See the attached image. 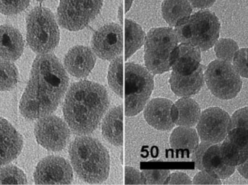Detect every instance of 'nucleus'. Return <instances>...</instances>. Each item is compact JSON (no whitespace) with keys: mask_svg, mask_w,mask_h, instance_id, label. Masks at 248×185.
I'll return each instance as SVG.
<instances>
[{"mask_svg":"<svg viewBox=\"0 0 248 185\" xmlns=\"http://www.w3.org/2000/svg\"><path fill=\"white\" fill-rule=\"evenodd\" d=\"M239 50L238 44L231 39H221L217 41L214 47L216 55L220 60L231 63L234 55Z\"/></svg>","mask_w":248,"mask_h":185,"instance_id":"nucleus-29","label":"nucleus"},{"mask_svg":"<svg viewBox=\"0 0 248 185\" xmlns=\"http://www.w3.org/2000/svg\"><path fill=\"white\" fill-rule=\"evenodd\" d=\"M192 12L189 0H164L162 3V14L170 27H176L179 22L189 17Z\"/></svg>","mask_w":248,"mask_h":185,"instance_id":"nucleus-25","label":"nucleus"},{"mask_svg":"<svg viewBox=\"0 0 248 185\" xmlns=\"http://www.w3.org/2000/svg\"><path fill=\"white\" fill-rule=\"evenodd\" d=\"M68 84L66 71L55 55L49 53L36 57L20 100V113L29 119L50 114L61 103Z\"/></svg>","mask_w":248,"mask_h":185,"instance_id":"nucleus-1","label":"nucleus"},{"mask_svg":"<svg viewBox=\"0 0 248 185\" xmlns=\"http://www.w3.org/2000/svg\"><path fill=\"white\" fill-rule=\"evenodd\" d=\"M33 177L36 185H69L72 183L74 174L67 160L50 156L38 164Z\"/></svg>","mask_w":248,"mask_h":185,"instance_id":"nucleus-13","label":"nucleus"},{"mask_svg":"<svg viewBox=\"0 0 248 185\" xmlns=\"http://www.w3.org/2000/svg\"><path fill=\"white\" fill-rule=\"evenodd\" d=\"M233 67L240 76L248 78V48L239 49L233 58Z\"/></svg>","mask_w":248,"mask_h":185,"instance_id":"nucleus-33","label":"nucleus"},{"mask_svg":"<svg viewBox=\"0 0 248 185\" xmlns=\"http://www.w3.org/2000/svg\"><path fill=\"white\" fill-rule=\"evenodd\" d=\"M179 41L171 28H152L144 41V62L153 75L169 72Z\"/></svg>","mask_w":248,"mask_h":185,"instance_id":"nucleus-5","label":"nucleus"},{"mask_svg":"<svg viewBox=\"0 0 248 185\" xmlns=\"http://www.w3.org/2000/svg\"><path fill=\"white\" fill-rule=\"evenodd\" d=\"M237 170L244 178L248 180V158L244 163L237 166Z\"/></svg>","mask_w":248,"mask_h":185,"instance_id":"nucleus-40","label":"nucleus"},{"mask_svg":"<svg viewBox=\"0 0 248 185\" xmlns=\"http://www.w3.org/2000/svg\"><path fill=\"white\" fill-rule=\"evenodd\" d=\"M134 0H125V12H128L131 8V4H132Z\"/></svg>","mask_w":248,"mask_h":185,"instance_id":"nucleus-41","label":"nucleus"},{"mask_svg":"<svg viewBox=\"0 0 248 185\" xmlns=\"http://www.w3.org/2000/svg\"><path fill=\"white\" fill-rule=\"evenodd\" d=\"M145 33L140 25L131 20L125 22V57L128 59L141 48L145 41Z\"/></svg>","mask_w":248,"mask_h":185,"instance_id":"nucleus-26","label":"nucleus"},{"mask_svg":"<svg viewBox=\"0 0 248 185\" xmlns=\"http://www.w3.org/2000/svg\"><path fill=\"white\" fill-rule=\"evenodd\" d=\"M36 141L48 151L58 152L65 148L71 137V129L62 119L54 115L41 118L34 129Z\"/></svg>","mask_w":248,"mask_h":185,"instance_id":"nucleus-10","label":"nucleus"},{"mask_svg":"<svg viewBox=\"0 0 248 185\" xmlns=\"http://www.w3.org/2000/svg\"><path fill=\"white\" fill-rule=\"evenodd\" d=\"M110 105L108 93L103 85L90 81L74 83L64 100L65 122L76 135L93 133Z\"/></svg>","mask_w":248,"mask_h":185,"instance_id":"nucleus-2","label":"nucleus"},{"mask_svg":"<svg viewBox=\"0 0 248 185\" xmlns=\"http://www.w3.org/2000/svg\"><path fill=\"white\" fill-rule=\"evenodd\" d=\"M26 23V39L33 52L45 55L55 50L60 42V30L50 10L35 7L28 14Z\"/></svg>","mask_w":248,"mask_h":185,"instance_id":"nucleus-6","label":"nucleus"},{"mask_svg":"<svg viewBox=\"0 0 248 185\" xmlns=\"http://www.w3.org/2000/svg\"><path fill=\"white\" fill-rule=\"evenodd\" d=\"M37 1H45V0H37Z\"/></svg>","mask_w":248,"mask_h":185,"instance_id":"nucleus-43","label":"nucleus"},{"mask_svg":"<svg viewBox=\"0 0 248 185\" xmlns=\"http://www.w3.org/2000/svg\"><path fill=\"white\" fill-rule=\"evenodd\" d=\"M236 128H243L248 130V107L242 108L233 114L230 129Z\"/></svg>","mask_w":248,"mask_h":185,"instance_id":"nucleus-34","label":"nucleus"},{"mask_svg":"<svg viewBox=\"0 0 248 185\" xmlns=\"http://www.w3.org/2000/svg\"><path fill=\"white\" fill-rule=\"evenodd\" d=\"M123 57H118L109 66L108 81L110 88L121 98L124 96Z\"/></svg>","mask_w":248,"mask_h":185,"instance_id":"nucleus-27","label":"nucleus"},{"mask_svg":"<svg viewBox=\"0 0 248 185\" xmlns=\"http://www.w3.org/2000/svg\"><path fill=\"white\" fill-rule=\"evenodd\" d=\"M217 0H189L192 6L195 8L205 9L211 7Z\"/></svg>","mask_w":248,"mask_h":185,"instance_id":"nucleus-39","label":"nucleus"},{"mask_svg":"<svg viewBox=\"0 0 248 185\" xmlns=\"http://www.w3.org/2000/svg\"><path fill=\"white\" fill-rule=\"evenodd\" d=\"M97 58L88 46H75L71 48L64 59L65 69L72 76L83 78L88 76L94 68Z\"/></svg>","mask_w":248,"mask_h":185,"instance_id":"nucleus-15","label":"nucleus"},{"mask_svg":"<svg viewBox=\"0 0 248 185\" xmlns=\"http://www.w3.org/2000/svg\"><path fill=\"white\" fill-rule=\"evenodd\" d=\"M192 184L195 185H202V184H221V182L220 181V179L215 178L210 175L209 174L205 171H201V172L198 173L195 176L193 179Z\"/></svg>","mask_w":248,"mask_h":185,"instance_id":"nucleus-37","label":"nucleus"},{"mask_svg":"<svg viewBox=\"0 0 248 185\" xmlns=\"http://www.w3.org/2000/svg\"><path fill=\"white\" fill-rule=\"evenodd\" d=\"M223 161L227 165L237 167L248 158V130L243 128L230 129L220 146Z\"/></svg>","mask_w":248,"mask_h":185,"instance_id":"nucleus-14","label":"nucleus"},{"mask_svg":"<svg viewBox=\"0 0 248 185\" xmlns=\"http://www.w3.org/2000/svg\"><path fill=\"white\" fill-rule=\"evenodd\" d=\"M154 89V77L144 67L135 63L125 66V114L134 116L145 107Z\"/></svg>","mask_w":248,"mask_h":185,"instance_id":"nucleus-7","label":"nucleus"},{"mask_svg":"<svg viewBox=\"0 0 248 185\" xmlns=\"http://www.w3.org/2000/svg\"><path fill=\"white\" fill-rule=\"evenodd\" d=\"M144 184L168 185L170 172L167 170H144L141 171Z\"/></svg>","mask_w":248,"mask_h":185,"instance_id":"nucleus-31","label":"nucleus"},{"mask_svg":"<svg viewBox=\"0 0 248 185\" xmlns=\"http://www.w3.org/2000/svg\"><path fill=\"white\" fill-rule=\"evenodd\" d=\"M231 117L218 107L205 109L197 124V131L202 142L211 144L222 142L230 131Z\"/></svg>","mask_w":248,"mask_h":185,"instance_id":"nucleus-11","label":"nucleus"},{"mask_svg":"<svg viewBox=\"0 0 248 185\" xmlns=\"http://www.w3.org/2000/svg\"><path fill=\"white\" fill-rule=\"evenodd\" d=\"M220 28L221 24L215 13L202 10L179 22L174 30L179 42L190 43L204 52L217 43Z\"/></svg>","mask_w":248,"mask_h":185,"instance_id":"nucleus-4","label":"nucleus"},{"mask_svg":"<svg viewBox=\"0 0 248 185\" xmlns=\"http://www.w3.org/2000/svg\"><path fill=\"white\" fill-rule=\"evenodd\" d=\"M192 180L189 176L185 173L174 172L169 176L168 185H191Z\"/></svg>","mask_w":248,"mask_h":185,"instance_id":"nucleus-38","label":"nucleus"},{"mask_svg":"<svg viewBox=\"0 0 248 185\" xmlns=\"http://www.w3.org/2000/svg\"><path fill=\"white\" fill-rule=\"evenodd\" d=\"M213 144L207 142H202L199 144L193 154H192V161L195 163V167L202 171V158L205 151Z\"/></svg>","mask_w":248,"mask_h":185,"instance_id":"nucleus-36","label":"nucleus"},{"mask_svg":"<svg viewBox=\"0 0 248 185\" xmlns=\"http://www.w3.org/2000/svg\"><path fill=\"white\" fill-rule=\"evenodd\" d=\"M119 18L122 22V19H123V6L122 5H120L119 8Z\"/></svg>","mask_w":248,"mask_h":185,"instance_id":"nucleus-42","label":"nucleus"},{"mask_svg":"<svg viewBox=\"0 0 248 185\" xmlns=\"http://www.w3.org/2000/svg\"><path fill=\"white\" fill-rule=\"evenodd\" d=\"M170 145L175 151L192 154L199 145V135L193 128L179 126L170 135Z\"/></svg>","mask_w":248,"mask_h":185,"instance_id":"nucleus-24","label":"nucleus"},{"mask_svg":"<svg viewBox=\"0 0 248 185\" xmlns=\"http://www.w3.org/2000/svg\"><path fill=\"white\" fill-rule=\"evenodd\" d=\"M24 50V41L17 29L10 25L0 26V58L16 61Z\"/></svg>","mask_w":248,"mask_h":185,"instance_id":"nucleus-19","label":"nucleus"},{"mask_svg":"<svg viewBox=\"0 0 248 185\" xmlns=\"http://www.w3.org/2000/svg\"><path fill=\"white\" fill-rule=\"evenodd\" d=\"M201 49L190 43H181L173 52L171 68L180 75H190L201 64Z\"/></svg>","mask_w":248,"mask_h":185,"instance_id":"nucleus-18","label":"nucleus"},{"mask_svg":"<svg viewBox=\"0 0 248 185\" xmlns=\"http://www.w3.org/2000/svg\"><path fill=\"white\" fill-rule=\"evenodd\" d=\"M7 184H27L24 172L15 166L1 167L0 168V185Z\"/></svg>","mask_w":248,"mask_h":185,"instance_id":"nucleus-30","label":"nucleus"},{"mask_svg":"<svg viewBox=\"0 0 248 185\" xmlns=\"http://www.w3.org/2000/svg\"><path fill=\"white\" fill-rule=\"evenodd\" d=\"M205 81L211 92L222 100L234 99L243 85L240 75L233 65L226 61H213L207 67Z\"/></svg>","mask_w":248,"mask_h":185,"instance_id":"nucleus-8","label":"nucleus"},{"mask_svg":"<svg viewBox=\"0 0 248 185\" xmlns=\"http://www.w3.org/2000/svg\"><path fill=\"white\" fill-rule=\"evenodd\" d=\"M30 0H0V13L6 15L18 14L27 8Z\"/></svg>","mask_w":248,"mask_h":185,"instance_id":"nucleus-32","label":"nucleus"},{"mask_svg":"<svg viewBox=\"0 0 248 185\" xmlns=\"http://www.w3.org/2000/svg\"><path fill=\"white\" fill-rule=\"evenodd\" d=\"M18 82V71L14 64L0 60V91H10Z\"/></svg>","mask_w":248,"mask_h":185,"instance_id":"nucleus-28","label":"nucleus"},{"mask_svg":"<svg viewBox=\"0 0 248 185\" xmlns=\"http://www.w3.org/2000/svg\"><path fill=\"white\" fill-rule=\"evenodd\" d=\"M23 138L14 127L0 117V166L16 159L23 148Z\"/></svg>","mask_w":248,"mask_h":185,"instance_id":"nucleus-17","label":"nucleus"},{"mask_svg":"<svg viewBox=\"0 0 248 185\" xmlns=\"http://www.w3.org/2000/svg\"><path fill=\"white\" fill-rule=\"evenodd\" d=\"M201 115L199 104L189 97L179 99L172 106V120L178 126L193 128L198 124Z\"/></svg>","mask_w":248,"mask_h":185,"instance_id":"nucleus-21","label":"nucleus"},{"mask_svg":"<svg viewBox=\"0 0 248 185\" xmlns=\"http://www.w3.org/2000/svg\"><path fill=\"white\" fill-rule=\"evenodd\" d=\"M221 144H213L205 151L202 158V171L217 179L229 178L234 171L235 167L227 165L220 153Z\"/></svg>","mask_w":248,"mask_h":185,"instance_id":"nucleus-22","label":"nucleus"},{"mask_svg":"<svg viewBox=\"0 0 248 185\" xmlns=\"http://www.w3.org/2000/svg\"><path fill=\"white\" fill-rule=\"evenodd\" d=\"M68 153L74 171L83 181L97 184L108 178L110 156L98 140L79 135L70 144Z\"/></svg>","mask_w":248,"mask_h":185,"instance_id":"nucleus-3","label":"nucleus"},{"mask_svg":"<svg viewBox=\"0 0 248 185\" xmlns=\"http://www.w3.org/2000/svg\"><path fill=\"white\" fill-rule=\"evenodd\" d=\"M173 102L169 99L156 98L146 104L144 116L146 122L158 130H170L174 128L172 120L171 109Z\"/></svg>","mask_w":248,"mask_h":185,"instance_id":"nucleus-16","label":"nucleus"},{"mask_svg":"<svg viewBox=\"0 0 248 185\" xmlns=\"http://www.w3.org/2000/svg\"><path fill=\"white\" fill-rule=\"evenodd\" d=\"M170 89L176 96L189 97L197 94L204 85L203 68L202 65L190 75H180L172 72L169 79Z\"/></svg>","mask_w":248,"mask_h":185,"instance_id":"nucleus-20","label":"nucleus"},{"mask_svg":"<svg viewBox=\"0 0 248 185\" xmlns=\"http://www.w3.org/2000/svg\"><path fill=\"white\" fill-rule=\"evenodd\" d=\"M92 49L100 59L112 61L122 55L123 31L117 23L104 25L94 32L92 39Z\"/></svg>","mask_w":248,"mask_h":185,"instance_id":"nucleus-12","label":"nucleus"},{"mask_svg":"<svg viewBox=\"0 0 248 185\" xmlns=\"http://www.w3.org/2000/svg\"><path fill=\"white\" fill-rule=\"evenodd\" d=\"M103 4V0H61L58 23L71 31L83 30L97 17Z\"/></svg>","mask_w":248,"mask_h":185,"instance_id":"nucleus-9","label":"nucleus"},{"mask_svg":"<svg viewBox=\"0 0 248 185\" xmlns=\"http://www.w3.org/2000/svg\"><path fill=\"white\" fill-rule=\"evenodd\" d=\"M125 185H141L144 184L141 172L132 167H126L125 168Z\"/></svg>","mask_w":248,"mask_h":185,"instance_id":"nucleus-35","label":"nucleus"},{"mask_svg":"<svg viewBox=\"0 0 248 185\" xmlns=\"http://www.w3.org/2000/svg\"><path fill=\"white\" fill-rule=\"evenodd\" d=\"M102 132L112 145L117 147L123 145V106L113 108L105 116Z\"/></svg>","mask_w":248,"mask_h":185,"instance_id":"nucleus-23","label":"nucleus"}]
</instances>
